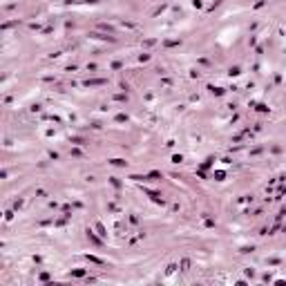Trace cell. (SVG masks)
<instances>
[{
	"label": "cell",
	"mask_w": 286,
	"mask_h": 286,
	"mask_svg": "<svg viewBox=\"0 0 286 286\" xmlns=\"http://www.w3.org/2000/svg\"><path fill=\"white\" fill-rule=\"evenodd\" d=\"M103 83H105L103 78H94V81H85V85H87V87H89V85H103Z\"/></svg>",
	"instance_id": "2"
},
{
	"label": "cell",
	"mask_w": 286,
	"mask_h": 286,
	"mask_svg": "<svg viewBox=\"0 0 286 286\" xmlns=\"http://www.w3.org/2000/svg\"><path fill=\"white\" fill-rule=\"evenodd\" d=\"M72 275H74V277H83L85 271H83V268H76V271H72Z\"/></svg>",
	"instance_id": "4"
},
{
	"label": "cell",
	"mask_w": 286,
	"mask_h": 286,
	"mask_svg": "<svg viewBox=\"0 0 286 286\" xmlns=\"http://www.w3.org/2000/svg\"><path fill=\"white\" fill-rule=\"evenodd\" d=\"M87 262H92V264H103V259H99V257H94V255H87Z\"/></svg>",
	"instance_id": "3"
},
{
	"label": "cell",
	"mask_w": 286,
	"mask_h": 286,
	"mask_svg": "<svg viewBox=\"0 0 286 286\" xmlns=\"http://www.w3.org/2000/svg\"><path fill=\"white\" fill-rule=\"evenodd\" d=\"M112 163H114V165H125L123 159H112Z\"/></svg>",
	"instance_id": "7"
},
{
	"label": "cell",
	"mask_w": 286,
	"mask_h": 286,
	"mask_svg": "<svg viewBox=\"0 0 286 286\" xmlns=\"http://www.w3.org/2000/svg\"><path fill=\"white\" fill-rule=\"evenodd\" d=\"M172 161H174V163H181L184 159H181V154H174V157H172Z\"/></svg>",
	"instance_id": "8"
},
{
	"label": "cell",
	"mask_w": 286,
	"mask_h": 286,
	"mask_svg": "<svg viewBox=\"0 0 286 286\" xmlns=\"http://www.w3.org/2000/svg\"><path fill=\"white\" fill-rule=\"evenodd\" d=\"M87 239H89V242H92V244H96V246H99V244H101V239H99V237H96V235H94V232H92V230H87Z\"/></svg>",
	"instance_id": "1"
},
{
	"label": "cell",
	"mask_w": 286,
	"mask_h": 286,
	"mask_svg": "<svg viewBox=\"0 0 286 286\" xmlns=\"http://www.w3.org/2000/svg\"><path fill=\"white\" fill-rule=\"evenodd\" d=\"M224 177H226V174L221 172V170H219V172H215V179H219V181H221V179H224Z\"/></svg>",
	"instance_id": "9"
},
{
	"label": "cell",
	"mask_w": 286,
	"mask_h": 286,
	"mask_svg": "<svg viewBox=\"0 0 286 286\" xmlns=\"http://www.w3.org/2000/svg\"><path fill=\"white\" fill-rule=\"evenodd\" d=\"M96 230H99V235H101V237H105V235H107L105 228H103V224H96Z\"/></svg>",
	"instance_id": "5"
},
{
	"label": "cell",
	"mask_w": 286,
	"mask_h": 286,
	"mask_svg": "<svg viewBox=\"0 0 286 286\" xmlns=\"http://www.w3.org/2000/svg\"><path fill=\"white\" fill-rule=\"evenodd\" d=\"M210 89H213V94H217V96L224 94V89H219V87H210Z\"/></svg>",
	"instance_id": "6"
}]
</instances>
